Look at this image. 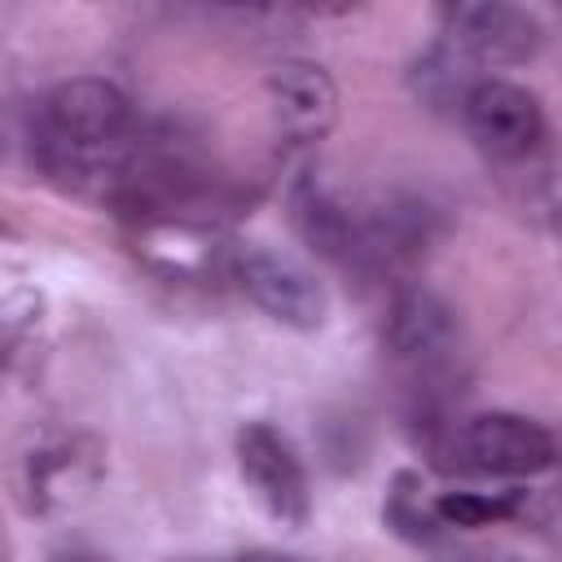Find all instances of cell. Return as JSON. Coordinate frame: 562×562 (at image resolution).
<instances>
[{
    "mask_svg": "<svg viewBox=\"0 0 562 562\" xmlns=\"http://www.w3.org/2000/svg\"><path fill=\"white\" fill-rule=\"evenodd\" d=\"M382 347L386 360L400 369L404 386L417 395V417L435 422V413L465 378V338L457 312L435 290L404 285L386 307Z\"/></svg>",
    "mask_w": 562,
    "mask_h": 562,
    "instance_id": "cell-2",
    "label": "cell"
},
{
    "mask_svg": "<svg viewBox=\"0 0 562 562\" xmlns=\"http://www.w3.org/2000/svg\"><path fill=\"white\" fill-rule=\"evenodd\" d=\"M237 465L259 501V509L281 527H303L312 518V483L294 452V443L263 417L237 430Z\"/></svg>",
    "mask_w": 562,
    "mask_h": 562,
    "instance_id": "cell-5",
    "label": "cell"
},
{
    "mask_svg": "<svg viewBox=\"0 0 562 562\" xmlns=\"http://www.w3.org/2000/svg\"><path fill=\"white\" fill-rule=\"evenodd\" d=\"M92 479H97V457H83L75 439L53 443V448H35L26 457V505L44 514L53 505H66Z\"/></svg>",
    "mask_w": 562,
    "mask_h": 562,
    "instance_id": "cell-10",
    "label": "cell"
},
{
    "mask_svg": "<svg viewBox=\"0 0 562 562\" xmlns=\"http://www.w3.org/2000/svg\"><path fill=\"white\" fill-rule=\"evenodd\" d=\"M527 492H439L430 501L439 527H492L522 514Z\"/></svg>",
    "mask_w": 562,
    "mask_h": 562,
    "instance_id": "cell-11",
    "label": "cell"
},
{
    "mask_svg": "<svg viewBox=\"0 0 562 562\" xmlns=\"http://www.w3.org/2000/svg\"><path fill=\"white\" fill-rule=\"evenodd\" d=\"M233 277L237 285L250 294V303L259 312H268L277 325L285 329H321L329 316V294L316 281L312 268H303L299 259L268 250V246H241L233 255Z\"/></svg>",
    "mask_w": 562,
    "mask_h": 562,
    "instance_id": "cell-6",
    "label": "cell"
},
{
    "mask_svg": "<svg viewBox=\"0 0 562 562\" xmlns=\"http://www.w3.org/2000/svg\"><path fill=\"white\" fill-rule=\"evenodd\" d=\"M448 48L470 66H522L544 48V22L505 0L483 4H448L443 9Z\"/></svg>",
    "mask_w": 562,
    "mask_h": 562,
    "instance_id": "cell-7",
    "label": "cell"
},
{
    "mask_svg": "<svg viewBox=\"0 0 562 562\" xmlns=\"http://www.w3.org/2000/svg\"><path fill=\"white\" fill-rule=\"evenodd\" d=\"M448 457L465 474L483 479H531L553 470L558 439L544 422L522 413H474L452 426Z\"/></svg>",
    "mask_w": 562,
    "mask_h": 562,
    "instance_id": "cell-3",
    "label": "cell"
},
{
    "mask_svg": "<svg viewBox=\"0 0 562 562\" xmlns=\"http://www.w3.org/2000/svg\"><path fill=\"white\" fill-rule=\"evenodd\" d=\"M382 518L395 536L422 544V540H435L439 536V518L430 509V501H422V479L413 470H400L391 479V492H386V505H382Z\"/></svg>",
    "mask_w": 562,
    "mask_h": 562,
    "instance_id": "cell-12",
    "label": "cell"
},
{
    "mask_svg": "<svg viewBox=\"0 0 562 562\" xmlns=\"http://www.w3.org/2000/svg\"><path fill=\"white\" fill-rule=\"evenodd\" d=\"M290 224L303 237V246L316 250L321 259L356 263V255H360V224H356V215L342 206V198L316 171H303L290 184Z\"/></svg>",
    "mask_w": 562,
    "mask_h": 562,
    "instance_id": "cell-9",
    "label": "cell"
},
{
    "mask_svg": "<svg viewBox=\"0 0 562 562\" xmlns=\"http://www.w3.org/2000/svg\"><path fill=\"white\" fill-rule=\"evenodd\" d=\"M461 123L492 162H527L544 145L540 97L509 79H474L461 92Z\"/></svg>",
    "mask_w": 562,
    "mask_h": 562,
    "instance_id": "cell-4",
    "label": "cell"
},
{
    "mask_svg": "<svg viewBox=\"0 0 562 562\" xmlns=\"http://www.w3.org/2000/svg\"><path fill=\"white\" fill-rule=\"evenodd\" d=\"M233 562H307V558H299V553H281V549H246V553H237Z\"/></svg>",
    "mask_w": 562,
    "mask_h": 562,
    "instance_id": "cell-14",
    "label": "cell"
},
{
    "mask_svg": "<svg viewBox=\"0 0 562 562\" xmlns=\"http://www.w3.org/2000/svg\"><path fill=\"white\" fill-rule=\"evenodd\" d=\"M268 101H272L277 127L299 145L321 140L338 119V83L329 79L325 66L303 57L281 61L268 75Z\"/></svg>",
    "mask_w": 562,
    "mask_h": 562,
    "instance_id": "cell-8",
    "label": "cell"
},
{
    "mask_svg": "<svg viewBox=\"0 0 562 562\" xmlns=\"http://www.w3.org/2000/svg\"><path fill=\"white\" fill-rule=\"evenodd\" d=\"M48 562H110V558H105L101 549H92V544H79V540H75V544L53 549V553H48Z\"/></svg>",
    "mask_w": 562,
    "mask_h": 562,
    "instance_id": "cell-13",
    "label": "cell"
},
{
    "mask_svg": "<svg viewBox=\"0 0 562 562\" xmlns=\"http://www.w3.org/2000/svg\"><path fill=\"white\" fill-rule=\"evenodd\" d=\"M35 149L48 176L66 184L123 180L136 154V114L123 88L110 79H66L40 110Z\"/></svg>",
    "mask_w": 562,
    "mask_h": 562,
    "instance_id": "cell-1",
    "label": "cell"
}]
</instances>
